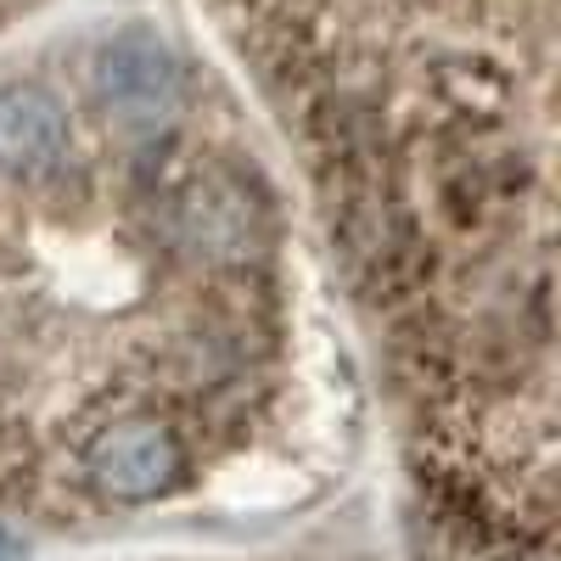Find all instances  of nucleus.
<instances>
[{
	"mask_svg": "<svg viewBox=\"0 0 561 561\" xmlns=\"http://www.w3.org/2000/svg\"><path fill=\"white\" fill-rule=\"evenodd\" d=\"M73 152V124L68 102L51 84H0V174L18 185H45L68 169Z\"/></svg>",
	"mask_w": 561,
	"mask_h": 561,
	"instance_id": "nucleus-4",
	"label": "nucleus"
},
{
	"mask_svg": "<svg viewBox=\"0 0 561 561\" xmlns=\"http://www.w3.org/2000/svg\"><path fill=\"white\" fill-rule=\"evenodd\" d=\"M163 242L203 270H248L270 248V208L230 169H192L163 192Z\"/></svg>",
	"mask_w": 561,
	"mask_h": 561,
	"instance_id": "nucleus-1",
	"label": "nucleus"
},
{
	"mask_svg": "<svg viewBox=\"0 0 561 561\" xmlns=\"http://www.w3.org/2000/svg\"><path fill=\"white\" fill-rule=\"evenodd\" d=\"M12 550H18V545H12V534L0 528V561H12Z\"/></svg>",
	"mask_w": 561,
	"mask_h": 561,
	"instance_id": "nucleus-5",
	"label": "nucleus"
},
{
	"mask_svg": "<svg viewBox=\"0 0 561 561\" xmlns=\"http://www.w3.org/2000/svg\"><path fill=\"white\" fill-rule=\"evenodd\" d=\"M185 472V449L174 427H163L158 415H118L84 444V478L102 500L118 505H147L163 500Z\"/></svg>",
	"mask_w": 561,
	"mask_h": 561,
	"instance_id": "nucleus-3",
	"label": "nucleus"
},
{
	"mask_svg": "<svg viewBox=\"0 0 561 561\" xmlns=\"http://www.w3.org/2000/svg\"><path fill=\"white\" fill-rule=\"evenodd\" d=\"M90 90L102 113L129 135H163L192 107V73L174 39L152 23L113 28L90 57Z\"/></svg>",
	"mask_w": 561,
	"mask_h": 561,
	"instance_id": "nucleus-2",
	"label": "nucleus"
}]
</instances>
